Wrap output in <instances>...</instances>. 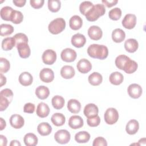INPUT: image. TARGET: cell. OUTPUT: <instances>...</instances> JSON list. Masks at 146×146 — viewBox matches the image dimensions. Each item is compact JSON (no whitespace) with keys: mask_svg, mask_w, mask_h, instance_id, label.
Here are the masks:
<instances>
[{"mask_svg":"<svg viewBox=\"0 0 146 146\" xmlns=\"http://www.w3.org/2000/svg\"><path fill=\"white\" fill-rule=\"evenodd\" d=\"M87 53L91 58L103 60L108 56V50L104 45L92 44L88 47Z\"/></svg>","mask_w":146,"mask_h":146,"instance_id":"1","label":"cell"},{"mask_svg":"<svg viewBox=\"0 0 146 146\" xmlns=\"http://www.w3.org/2000/svg\"><path fill=\"white\" fill-rule=\"evenodd\" d=\"M106 9L103 4H96L94 5L91 9L86 14V19L90 22L96 21L100 17L105 14Z\"/></svg>","mask_w":146,"mask_h":146,"instance_id":"2","label":"cell"},{"mask_svg":"<svg viewBox=\"0 0 146 146\" xmlns=\"http://www.w3.org/2000/svg\"><path fill=\"white\" fill-rule=\"evenodd\" d=\"M66 21L62 18H57L52 20L48 25V31L52 34H58L64 30Z\"/></svg>","mask_w":146,"mask_h":146,"instance_id":"3","label":"cell"},{"mask_svg":"<svg viewBox=\"0 0 146 146\" xmlns=\"http://www.w3.org/2000/svg\"><path fill=\"white\" fill-rule=\"evenodd\" d=\"M105 122L110 125L113 124L117 122L119 119V113L114 108H108L104 115Z\"/></svg>","mask_w":146,"mask_h":146,"instance_id":"4","label":"cell"},{"mask_svg":"<svg viewBox=\"0 0 146 146\" xmlns=\"http://www.w3.org/2000/svg\"><path fill=\"white\" fill-rule=\"evenodd\" d=\"M54 139L57 143L61 144H64L70 141L71 135L70 132L66 129H60L55 133Z\"/></svg>","mask_w":146,"mask_h":146,"instance_id":"5","label":"cell"},{"mask_svg":"<svg viewBox=\"0 0 146 146\" xmlns=\"http://www.w3.org/2000/svg\"><path fill=\"white\" fill-rule=\"evenodd\" d=\"M43 62L48 65H51L55 63L56 59V54L55 51L51 49L45 50L42 56Z\"/></svg>","mask_w":146,"mask_h":146,"instance_id":"6","label":"cell"},{"mask_svg":"<svg viewBox=\"0 0 146 146\" xmlns=\"http://www.w3.org/2000/svg\"><path fill=\"white\" fill-rule=\"evenodd\" d=\"M76 51L70 48H66L62 50L60 54V57L62 60L66 62H72L76 58Z\"/></svg>","mask_w":146,"mask_h":146,"instance_id":"7","label":"cell"},{"mask_svg":"<svg viewBox=\"0 0 146 146\" xmlns=\"http://www.w3.org/2000/svg\"><path fill=\"white\" fill-rule=\"evenodd\" d=\"M127 91L129 96L131 98L133 99H137L141 96L143 90L139 84L133 83L128 87Z\"/></svg>","mask_w":146,"mask_h":146,"instance_id":"8","label":"cell"},{"mask_svg":"<svg viewBox=\"0 0 146 146\" xmlns=\"http://www.w3.org/2000/svg\"><path fill=\"white\" fill-rule=\"evenodd\" d=\"M136 24V17L135 14H127L122 20V25L127 29H132Z\"/></svg>","mask_w":146,"mask_h":146,"instance_id":"9","label":"cell"},{"mask_svg":"<svg viewBox=\"0 0 146 146\" xmlns=\"http://www.w3.org/2000/svg\"><path fill=\"white\" fill-rule=\"evenodd\" d=\"M40 80L44 83H50L54 79V71L49 68H43L39 73Z\"/></svg>","mask_w":146,"mask_h":146,"instance_id":"10","label":"cell"},{"mask_svg":"<svg viewBox=\"0 0 146 146\" xmlns=\"http://www.w3.org/2000/svg\"><path fill=\"white\" fill-rule=\"evenodd\" d=\"M9 121L11 126L15 129H19L22 128L25 124L24 119L22 116L18 114H14L11 115Z\"/></svg>","mask_w":146,"mask_h":146,"instance_id":"11","label":"cell"},{"mask_svg":"<svg viewBox=\"0 0 146 146\" xmlns=\"http://www.w3.org/2000/svg\"><path fill=\"white\" fill-rule=\"evenodd\" d=\"M88 35L89 37L94 40H99L103 35L102 29L98 26H91L88 30Z\"/></svg>","mask_w":146,"mask_h":146,"instance_id":"12","label":"cell"},{"mask_svg":"<svg viewBox=\"0 0 146 146\" xmlns=\"http://www.w3.org/2000/svg\"><path fill=\"white\" fill-rule=\"evenodd\" d=\"M76 67L80 72L86 74L91 70L92 64L88 60L86 59H82L77 63Z\"/></svg>","mask_w":146,"mask_h":146,"instance_id":"13","label":"cell"},{"mask_svg":"<svg viewBox=\"0 0 146 146\" xmlns=\"http://www.w3.org/2000/svg\"><path fill=\"white\" fill-rule=\"evenodd\" d=\"M99 112L98 107L93 103H89L87 104L84 108L83 113L87 117H91L98 115Z\"/></svg>","mask_w":146,"mask_h":146,"instance_id":"14","label":"cell"},{"mask_svg":"<svg viewBox=\"0 0 146 146\" xmlns=\"http://www.w3.org/2000/svg\"><path fill=\"white\" fill-rule=\"evenodd\" d=\"M71 41L72 44L74 47L80 48L85 44L86 42V39L84 35L80 33H77L72 36Z\"/></svg>","mask_w":146,"mask_h":146,"instance_id":"15","label":"cell"},{"mask_svg":"<svg viewBox=\"0 0 146 146\" xmlns=\"http://www.w3.org/2000/svg\"><path fill=\"white\" fill-rule=\"evenodd\" d=\"M83 119L78 115H73L70 117L68 120V125L70 128L76 129L81 128L83 125Z\"/></svg>","mask_w":146,"mask_h":146,"instance_id":"16","label":"cell"},{"mask_svg":"<svg viewBox=\"0 0 146 146\" xmlns=\"http://www.w3.org/2000/svg\"><path fill=\"white\" fill-rule=\"evenodd\" d=\"M50 111V110L48 106L45 103L41 102L39 103L37 106L36 113L39 117L44 118L49 115Z\"/></svg>","mask_w":146,"mask_h":146,"instance_id":"17","label":"cell"},{"mask_svg":"<svg viewBox=\"0 0 146 146\" xmlns=\"http://www.w3.org/2000/svg\"><path fill=\"white\" fill-rule=\"evenodd\" d=\"M139 129V124L138 121L135 119L130 120L127 124L125 131L129 135H134L137 133Z\"/></svg>","mask_w":146,"mask_h":146,"instance_id":"18","label":"cell"},{"mask_svg":"<svg viewBox=\"0 0 146 146\" xmlns=\"http://www.w3.org/2000/svg\"><path fill=\"white\" fill-rule=\"evenodd\" d=\"M18 50L19 55L21 58L25 59L30 56L31 50L28 43H23L16 47Z\"/></svg>","mask_w":146,"mask_h":146,"instance_id":"19","label":"cell"},{"mask_svg":"<svg viewBox=\"0 0 146 146\" xmlns=\"http://www.w3.org/2000/svg\"><path fill=\"white\" fill-rule=\"evenodd\" d=\"M82 25H83L82 19L79 15H73L70 19V21H69L70 27L74 30H77L80 29L82 27Z\"/></svg>","mask_w":146,"mask_h":146,"instance_id":"20","label":"cell"},{"mask_svg":"<svg viewBox=\"0 0 146 146\" xmlns=\"http://www.w3.org/2000/svg\"><path fill=\"white\" fill-rule=\"evenodd\" d=\"M139 43L135 39L129 38L125 40L124 43V48L129 52H135L138 48Z\"/></svg>","mask_w":146,"mask_h":146,"instance_id":"21","label":"cell"},{"mask_svg":"<svg viewBox=\"0 0 146 146\" xmlns=\"http://www.w3.org/2000/svg\"><path fill=\"white\" fill-rule=\"evenodd\" d=\"M33 82V76L28 72H23L19 76V82L23 86H28Z\"/></svg>","mask_w":146,"mask_h":146,"instance_id":"22","label":"cell"},{"mask_svg":"<svg viewBox=\"0 0 146 146\" xmlns=\"http://www.w3.org/2000/svg\"><path fill=\"white\" fill-rule=\"evenodd\" d=\"M75 74V70L71 66H64L60 70V75L64 79H71L73 78Z\"/></svg>","mask_w":146,"mask_h":146,"instance_id":"23","label":"cell"},{"mask_svg":"<svg viewBox=\"0 0 146 146\" xmlns=\"http://www.w3.org/2000/svg\"><path fill=\"white\" fill-rule=\"evenodd\" d=\"M67 108L71 113H77L80 111L81 104L78 100L71 99L67 103Z\"/></svg>","mask_w":146,"mask_h":146,"instance_id":"24","label":"cell"},{"mask_svg":"<svg viewBox=\"0 0 146 146\" xmlns=\"http://www.w3.org/2000/svg\"><path fill=\"white\" fill-rule=\"evenodd\" d=\"M37 131L41 136H47L51 133L52 127L48 123L43 122L38 124Z\"/></svg>","mask_w":146,"mask_h":146,"instance_id":"25","label":"cell"},{"mask_svg":"<svg viewBox=\"0 0 146 146\" xmlns=\"http://www.w3.org/2000/svg\"><path fill=\"white\" fill-rule=\"evenodd\" d=\"M35 95L40 99H46L50 95V90L44 86H40L35 89Z\"/></svg>","mask_w":146,"mask_h":146,"instance_id":"26","label":"cell"},{"mask_svg":"<svg viewBox=\"0 0 146 146\" xmlns=\"http://www.w3.org/2000/svg\"><path fill=\"white\" fill-rule=\"evenodd\" d=\"M125 38V32L121 29H116L112 33V39L116 43L123 42Z\"/></svg>","mask_w":146,"mask_h":146,"instance_id":"27","label":"cell"},{"mask_svg":"<svg viewBox=\"0 0 146 146\" xmlns=\"http://www.w3.org/2000/svg\"><path fill=\"white\" fill-rule=\"evenodd\" d=\"M123 79L124 77L122 74L117 71L112 72L109 77V80L110 83L115 86H117L122 83Z\"/></svg>","mask_w":146,"mask_h":146,"instance_id":"28","label":"cell"},{"mask_svg":"<svg viewBox=\"0 0 146 146\" xmlns=\"http://www.w3.org/2000/svg\"><path fill=\"white\" fill-rule=\"evenodd\" d=\"M51 120L54 125L59 127L64 124L66 121V117L64 115L61 113H55L52 115Z\"/></svg>","mask_w":146,"mask_h":146,"instance_id":"29","label":"cell"},{"mask_svg":"<svg viewBox=\"0 0 146 146\" xmlns=\"http://www.w3.org/2000/svg\"><path fill=\"white\" fill-rule=\"evenodd\" d=\"M88 82L92 86H96L99 85L103 80L102 75L97 72H94L90 74L88 78Z\"/></svg>","mask_w":146,"mask_h":146,"instance_id":"30","label":"cell"},{"mask_svg":"<svg viewBox=\"0 0 146 146\" xmlns=\"http://www.w3.org/2000/svg\"><path fill=\"white\" fill-rule=\"evenodd\" d=\"M23 141L27 146H35L38 144V139L35 134L28 133L25 135Z\"/></svg>","mask_w":146,"mask_h":146,"instance_id":"31","label":"cell"},{"mask_svg":"<svg viewBox=\"0 0 146 146\" xmlns=\"http://www.w3.org/2000/svg\"><path fill=\"white\" fill-rule=\"evenodd\" d=\"M90 139V135L86 131H80L75 135V140L78 143H87Z\"/></svg>","mask_w":146,"mask_h":146,"instance_id":"32","label":"cell"},{"mask_svg":"<svg viewBox=\"0 0 146 146\" xmlns=\"http://www.w3.org/2000/svg\"><path fill=\"white\" fill-rule=\"evenodd\" d=\"M130 58L125 55H120L115 59V65L120 70H123L127 63Z\"/></svg>","mask_w":146,"mask_h":146,"instance_id":"33","label":"cell"},{"mask_svg":"<svg viewBox=\"0 0 146 146\" xmlns=\"http://www.w3.org/2000/svg\"><path fill=\"white\" fill-rule=\"evenodd\" d=\"M14 46H15V42L13 37H7L2 40V48L3 50H11Z\"/></svg>","mask_w":146,"mask_h":146,"instance_id":"34","label":"cell"},{"mask_svg":"<svg viewBox=\"0 0 146 146\" xmlns=\"http://www.w3.org/2000/svg\"><path fill=\"white\" fill-rule=\"evenodd\" d=\"M14 10L10 6H5L2 7L0 11L1 17L3 20L10 21L11 16Z\"/></svg>","mask_w":146,"mask_h":146,"instance_id":"35","label":"cell"},{"mask_svg":"<svg viewBox=\"0 0 146 146\" xmlns=\"http://www.w3.org/2000/svg\"><path fill=\"white\" fill-rule=\"evenodd\" d=\"M64 98L59 95L54 96L51 100V103L53 107L56 110H60L62 108L64 105Z\"/></svg>","mask_w":146,"mask_h":146,"instance_id":"36","label":"cell"},{"mask_svg":"<svg viewBox=\"0 0 146 146\" xmlns=\"http://www.w3.org/2000/svg\"><path fill=\"white\" fill-rule=\"evenodd\" d=\"M138 67V64L137 62H136L135 60H131V59L128 60L127 63L126 64L124 71L127 73V74H132L134 72H135Z\"/></svg>","mask_w":146,"mask_h":146,"instance_id":"37","label":"cell"},{"mask_svg":"<svg viewBox=\"0 0 146 146\" xmlns=\"http://www.w3.org/2000/svg\"><path fill=\"white\" fill-rule=\"evenodd\" d=\"M14 32V27L9 24H1L0 25V34L1 36H7Z\"/></svg>","mask_w":146,"mask_h":146,"instance_id":"38","label":"cell"},{"mask_svg":"<svg viewBox=\"0 0 146 146\" xmlns=\"http://www.w3.org/2000/svg\"><path fill=\"white\" fill-rule=\"evenodd\" d=\"M23 14L19 11L14 10L11 16L10 21H11L14 24H19L23 21Z\"/></svg>","mask_w":146,"mask_h":146,"instance_id":"39","label":"cell"},{"mask_svg":"<svg viewBox=\"0 0 146 146\" xmlns=\"http://www.w3.org/2000/svg\"><path fill=\"white\" fill-rule=\"evenodd\" d=\"M15 42V47L23 43H28V38L23 33H17L13 36Z\"/></svg>","mask_w":146,"mask_h":146,"instance_id":"40","label":"cell"},{"mask_svg":"<svg viewBox=\"0 0 146 146\" xmlns=\"http://www.w3.org/2000/svg\"><path fill=\"white\" fill-rule=\"evenodd\" d=\"M61 7V2L59 0H48V8L52 13H56L59 10Z\"/></svg>","mask_w":146,"mask_h":146,"instance_id":"41","label":"cell"},{"mask_svg":"<svg viewBox=\"0 0 146 146\" xmlns=\"http://www.w3.org/2000/svg\"><path fill=\"white\" fill-rule=\"evenodd\" d=\"M94 6L93 3L90 1H84L82 2L79 6L80 12L84 15H86V14Z\"/></svg>","mask_w":146,"mask_h":146,"instance_id":"42","label":"cell"},{"mask_svg":"<svg viewBox=\"0 0 146 146\" xmlns=\"http://www.w3.org/2000/svg\"><path fill=\"white\" fill-rule=\"evenodd\" d=\"M108 16L111 19L117 21L119 19L121 16V10L119 7H115L109 11Z\"/></svg>","mask_w":146,"mask_h":146,"instance_id":"43","label":"cell"},{"mask_svg":"<svg viewBox=\"0 0 146 146\" xmlns=\"http://www.w3.org/2000/svg\"><path fill=\"white\" fill-rule=\"evenodd\" d=\"M10 68V64L9 61L4 58H0V72L6 73Z\"/></svg>","mask_w":146,"mask_h":146,"instance_id":"44","label":"cell"},{"mask_svg":"<svg viewBox=\"0 0 146 146\" xmlns=\"http://www.w3.org/2000/svg\"><path fill=\"white\" fill-rule=\"evenodd\" d=\"M87 124L92 127H97L99 125L100 123V117L98 115H96L94 117H88L87 119Z\"/></svg>","mask_w":146,"mask_h":146,"instance_id":"45","label":"cell"},{"mask_svg":"<svg viewBox=\"0 0 146 146\" xmlns=\"http://www.w3.org/2000/svg\"><path fill=\"white\" fill-rule=\"evenodd\" d=\"M0 95L6 98L11 103L13 98V92L9 88H5L1 91Z\"/></svg>","mask_w":146,"mask_h":146,"instance_id":"46","label":"cell"},{"mask_svg":"<svg viewBox=\"0 0 146 146\" xmlns=\"http://www.w3.org/2000/svg\"><path fill=\"white\" fill-rule=\"evenodd\" d=\"M10 103V101L5 97L0 95V111L5 110Z\"/></svg>","mask_w":146,"mask_h":146,"instance_id":"47","label":"cell"},{"mask_svg":"<svg viewBox=\"0 0 146 146\" xmlns=\"http://www.w3.org/2000/svg\"><path fill=\"white\" fill-rule=\"evenodd\" d=\"M93 146H107V143L106 140L103 137H98L93 141Z\"/></svg>","mask_w":146,"mask_h":146,"instance_id":"48","label":"cell"},{"mask_svg":"<svg viewBox=\"0 0 146 146\" xmlns=\"http://www.w3.org/2000/svg\"><path fill=\"white\" fill-rule=\"evenodd\" d=\"M35 111V105L31 103H26L23 107V111L26 113H33Z\"/></svg>","mask_w":146,"mask_h":146,"instance_id":"49","label":"cell"},{"mask_svg":"<svg viewBox=\"0 0 146 146\" xmlns=\"http://www.w3.org/2000/svg\"><path fill=\"white\" fill-rule=\"evenodd\" d=\"M44 0H30L31 6L34 9H39L42 7L44 4Z\"/></svg>","mask_w":146,"mask_h":146,"instance_id":"50","label":"cell"},{"mask_svg":"<svg viewBox=\"0 0 146 146\" xmlns=\"http://www.w3.org/2000/svg\"><path fill=\"white\" fill-rule=\"evenodd\" d=\"M102 2L104 4L103 5H106L107 7H111L116 5L117 3L118 2V1L117 0H112V1L103 0Z\"/></svg>","mask_w":146,"mask_h":146,"instance_id":"51","label":"cell"},{"mask_svg":"<svg viewBox=\"0 0 146 146\" xmlns=\"http://www.w3.org/2000/svg\"><path fill=\"white\" fill-rule=\"evenodd\" d=\"M13 2L16 6L23 7L25 5L26 1V0H13Z\"/></svg>","mask_w":146,"mask_h":146,"instance_id":"52","label":"cell"},{"mask_svg":"<svg viewBox=\"0 0 146 146\" xmlns=\"http://www.w3.org/2000/svg\"><path fill=\"white\" fill-rule=\"evenodd\" d=\"M0 144L2 146H6L7 145V139L6 137L2 135H0Z\"/></svg>","mask_w":146,"mask_h":146,"instance_id":"53","label":"cell"},{"mask_svg":"<svg viewBox=\"0 0 146 146\" xmlns=\"http://www.w3.org/2000/svg\"><path fill=\"white\" fill-rule=\"evenodd\" d=\"M0 83H1V84H0V87H2L3 86V85H5L6 83V78L5 76L3 75V74L2 73L0 74Z\"/></svg>","mask_w":146,"mask_h":146,"instance_id":"54","label":"cell"},{"mask_svg":"<svg viewBox=\"0 0 146 146\" xmlns=\"http://www.w3.org/2000/svg\"><path fill=\"white\" fill-rule=\"evenodd\" d=\"M6 125V123L5 120H3V119L2 117L0 118V130L2 131L3 130Z\"/></svg>","mask_w":146,"mask_h":146,"instance_id":"55","label":"cell"},{"mask_svg":"<svg viewBox=\"0 0 146 146\" xmlns=\"http://www.w3.org/2000/svg\"><path fill=\"white\" fill-rule=\"evenodd\" d=\"M10 146H13V145H19V146H21V143L19 142V141L14 140H12V141H11V143L10 144Z\"/></svg>","mask_w":146,"mask_h":146,"instance_id":"56","label":"cell"}]
</instances>
